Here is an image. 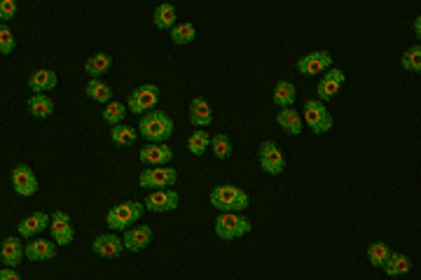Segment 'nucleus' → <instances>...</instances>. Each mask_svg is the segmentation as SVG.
<instances>
[{"label": "nucleus", "instance_id": "obj_19", "mask_svg": "<svg viewBox=\"0 0 421 280\" xmlns=\"http://www.w3.org/2000/svg\"><path fill=\"white\" fill-rule=\"evenodd\" d=\"M189 122H192L197 129L211 127L213 110H211L209 100H206L204 96H194L192 100H189Z\"/></svg>", "mask_w": 421, "mask_h": 280}, {"label": "nucleus", "instance_id": "obj_6", "mask_svg": "<svg viewBox=\"0 0 421 280\" xmlns=\"http://www.w3.org/2000/svg\"><path fill=\"white\" fill-rule=\"evenodd\" d=\"M176 180H178V173L171 166H147L138 175V184L150 189V192H155V189H171L176 184Z\"/></svg>", "mask_w": 421, "mask_h": 280}, {"label": "nucleus", "instance_id": "obj_20", "mask_svg": "<svg viewBox=\"0 0 421 280\" xmlns=\"http://www.w3.org/2000/svg\"><path fill=\"white\" fill-rule=\"evenodd\" d=\"M0 255H3L5 266L17 269V266L21 264V259L26 257V246H21V241L17 236H8L3 241V250H0Z\"/></svg>", "mask_w": 421, "mask_h": 280}, {"label": "nucleus", "instance_id": "obj_9", "mask_svg": "<svg viewBox=\"0 0 421 280\" xmlns=\"http://www.w3.org/2000/svg\"><path fill=\"white\" fill-rule=\"evenodd\" d=\"M143 204L150 213H171L181 204V196L174 189H155V192H147Z\"/></svg>", "mask_w": 421, "mask_h": 280}, {"label": "nucleus", "instance_id": "obj_7", "mask_svg": "<svg viewBox=\"0 0 421 280\" xmlns=\"http://www.w3.org/2000/svg\"><path fill=\"white\" fill-rule=\"evenodd\" d=\"M305 122L309 124V129L314 133H328L330 129H333V115L328 112L325 108V103H321L318 98H309L305 103Z\"/></svg>", "mask_w": 421, "mask_h": 280}, {"label": "nucleus", "instance_id": "obj_25", "mask_svg": "<svg viewBox=\"0 0 421 280\" xmlns=\"http://www.w3.org/2000/svg\"><path fill=\"white\" fill-rule=\"evenodd\" d=\"M85 94L94 103H103V105L112 103V87L103 80H89L85 87Z\"/></svg>", "mask_w": 421, "mask_h": 280}, {"label": "nucleus", "instance_id": "obj_14", "mask_svg": "<svg viewBox=\"0 0 421 280\" xmlns=\"http://www.w3.org/2000/svg\"><path fill=\"white\" fill-rule=\"evenodd\" d=\"M52 238H54L57 246H70L75 238V229L73 222H70V215L66 211H54L52 213V224H50Z\"/></svg>", "mask_w": 421, "mask_h": 280}, {"label": "nucleus", "instance_id": "obj_34", "mask_svg": "<svg viewBox=\"0 0 421 280\" xmlns=\"http://www.w3.org/2000/svg\"><path fill=\"white\" fill-rule=\"evenodd\" d=\"M129 108L124 103H120V100H112V103H108L103 108V119L110 124V127H117V124L124 122V117H127Z\"/></svg>", "mask_w": 421, "mask_h": 280}, {"label": "nucleus", "instance_id": "obj_28", "mask_svg": "<svg viewBox=\"0 0 421 280\" xmlns=\"http://www.w3.org/2000/svg\"><path fill=\"white\" fill-rule=\"evenodd\" d=\"M410 271H412V259L402 252H393L391 255V259L387 261V266H384V273H387L389 278L407 276Z\"/></svg>", "mask_w": 421, "mask_h": 280}, {"label": "nucleus", "instance_id": "obj_33", "mask_svg": "<svg viewBox=\"0 0 421 280\" xmlns=\"http://www.w3.org/2000/svg\"><path fill=\"white\" fill-rule=\"evenodd\" d=\"M400 63H402V68L410 70V73H421V43L412 45L410 50L402 52Z\"/></svg>", "mask_w": 421, "mask_h": 280}, {"label": "nucleus", "instance_id": "obj_5", "mask_svg": "<svg viewBox=\"0 0 421 280\" xmlns=\"http://www.w3.org/2000/svg\"><path fill=\"white\" fill-rule=\"evenodd\" d=\"M159 96H162V94H159L157 85H141L129 94L127 108H129V112H134V115L143 117V115H147V112L157 110Z\"/></svg>", "mask_w": 421, "mask_h": 280}, {"label": "nucleus", "instance_id": "obj_16", "mask_svg": "<svg viewBox=\"0 0 421 280\" xmlns=\"http://www.w3.org/2000/svg\"><path fill=\"white\" fill-rule=\"evenodd\" d=\"M92 250L99 255V257H103V259H117L122 255V250H127V248H124L122 238H117L110 231V234H101V236L94 238Z\"/></svg>", "mask_w": 421, "mask_h": 280}, {"label": "nucleus", "instance_id": "obj_31", "mask_svg": "<svg viewBox=\"0 0 421 280\" xmlns=\"http://www.w3.org/2000/svg\"><path fill=\"white\" fill-rule=\"evenodd\" d=\"M211 138L209 131L199 129V131H192V136L187 138V150L194 154V157H201L206 152V147H211Z\"/></svg>", "mask_w": 421, "mask_h": 280}, {"label": "nucleus", "instance_id": "obj_22", "mask_svg": "<svg viewBox=\"0 0 421 280\" xmlns=\"http://www.w3.org/2000/svg\"><path fill=\"white\" fill-rule=\"evenodd\" d=\"M276 124L286 131L288 136H300L302 127H305V117H300V112L295 108H283L276 112Z\"/></svg>", "mask_w": 421, "mask_h": 280}, {"label": "nucleus", "instance_id": "obj_27", "mask_svg": "<svg viewBox=\"0 0 421 280\" xmlns=\"http://www.w3.org/2000/svg\"><path fill=\"white\" fill-rule=\"evenodd\" d=\"M28 112L35 117V119H47L54 112V100H52L47 94H33L28 98Z\"/></svg>", "mask_w": 421, "mask_h": 280}, {"label": "nucleus", "instance_id": "obj_17", "mask_svg": "<svg viewBox=\"0 0 421 280\" xmlns=\"http://www.w3.org/2000/svg\"><path fill=\"white\" fill-rule=\"evenodd\" d=\"M50 224H52V215H47V213H31V215L23 217L17 224V229H19V236L23 238H35L38 234H43Z\"/></svg>", "mask_w": 421, "mask_h": 280}, {"label": "nucleus", "instance_id": "obj_1", "mask_svg": "<svg viewBox=\"0 0 421 280\" xmlns=\"http://www.w3.org/2000/svg\"><path fill=\"white\" fill-rule=\"evenodd\" d=\"M209 201L220 213H244L248 204H251L248 194L241 187H236V184H218V187H213Z\"/></svg>", "mask_w": 421, "mask_h": 280}, {"label": "nucleus", "instance_id": "obj_8", "mask_svg": "<svg viewBox=\"0 0 421 280\" xmlns=\"http://www.w3.org/2000/svg\"><path fill=\"white\" fill-rule=\"evenodd\" d=\"M258 157H260V169L267 175H281L286 171V157H283L281 147L274 140H265L258 147Z\"/></svg>", "mask_w": 421, "mask_h": 280}, {"label": "nucleus", "instance_id": "obj_15", "mask_svg": "<svg viewBox=\"0 0 421 280\" xmlns=\"http://www.w3.org/2000/svg\"><path fill=\"white\" fill-rule=\"evenodd\" d=\"M152 226L150 224H136L132 229L124 231V248L129 250V252H141V250H145L147 246L152 243Z\"/></svg>", "mask_w": 421, "mask_h": 280}, {"label": "nucleus", "instance_id": "obj_4", "mask_svg": "<svg viewBox=\"0 0 421 280\" xmlns=\"http://www.w3.org/2000/svg\"><path fill=\"white\" fill-rule=\"evenodd\" d=\"M213 229H216V236L223 238V241H234V238L251 234L253 224H251V219L244 217L241 213H220V215L216 217Z\"/></svg>", "mask_w": 421, "mask_h": 280}, {"label": "nucleus", "instance_id": "obj_23", "mask_svg": "<svg viewBox=\"0 0 421 280\" xmlns=\"http://www.w3.org/2000/svg\"><path fill=\"white\" fill-rule=\"evenodd\" d=\"M112 68V56L105 52H96L94 56H89L85 61V70L89 80H101V75H105Z\"/></svg>", "mask_w": 421, "mask_h": 280}, {"label": "nucleus", "instance_id": "obj_38", "mask_svg": "<svg viewBox=\"0 0 421 280\" xmlns=\"http://www.w3.org/2000/svg\"><path fill=\"white\" fill-rule=\"evenodd\" d=\"M0 280H23L21 273L17 269H10V266H3L0 269Z\"/></svg>", "mask_w": 421, "mask_h": 280}, {"label": "nucleus", "instance_id": "obj_13", "mask_svg": "<svg viewBox=\"0 0 421 280\" xmlns=\"http://www.w3.org/2000/svg\"><path fill=\"white\" fill-rule=\"evenodd\" d=\"M138 159L145 166H171L174 162V150L167 142H147L138 150Z\"/></svg>", "mask_w": 421, "mask_h": 280}, {"label": "nucleus", "instance_id": "obj_37", "mask_svg": "<svg viewBox=\"0 0 421 280\" xmlns=\"http://www.w3.org/2000/svg\"><path fill=\"white\" fill-rule=\"evenodd\" d=\"M14 14H17V3H14V0H3V3H0V19H3V23L14 19Z\"/></svg>", "mask_w": 421, "mask_h": 280}, {"label": "nucleus", "instance_id": "obj_10", "mask_svg": "<svg viewBox=\"0 0 421 280\" xmlns=\"http://www.w3.org/2000/svg\"><path fill=\"white\" fill-rule=\"evenodd\" d=\"M344 82H347V75H344V70L330 68L328 73H325L321 80H318L316 98L321 100V103H328L330 98H335L337 94H340V89L344 87Z\"/></svg>", "mask_w": 421, "mask_h": 280}, {"label": "nucleus", "instance_id": "obj_36", "mask_svg": "<svg viewBox=\"0 0 421 280\" xmlns=\"http://www.w3.org/2000/svg\"><path fill=\"white\" fill-rule=\"evenodd\" d=\"M14 47H17V38L12 33V28L8 23H0V54L10 56L14 52Z\"/></svg>", "mask_w": 421, "mask_h": 280}, {"label": "nucleus", "instance_id": "obj_39", "mask_svg": "<svg viewBox=\"0 0 421 280\" xmlns=\"http://www.w3.org/2000/svg\"><path fill=\"white\" fill-rule=\"evenodd\" d=\"M412 28H414V35L419 38V43H421V14L417 17V19L412 21Z\"/></svg>", "mask_w": 421, "mask_h": 280}, {"label": "nucleus", "instance_id": "obj_2", "mask_svg": "<svg viewBox=\"0 0 421 280\" xmlns=\"http://www.w3.org/2000/svg\"><path fill=\"white\" fill-rule=\"evenodd\" d=\"M138 133L143 136L147 142H167L174 136V119H171L164 110H152L141 117Z\"/></svg>", "mask_w": 421, "mask_h": 280}, {"label": "nucleus", "instance_id": "obj_35", "mask_svg": "<svg viewBox=\"0 0 421 280\" xmlns=\"http://www.w3.org/2000/svg\"><path fill=\"white\" fill-rule=\"evenodd\" d=\"M211 150L218 159H229L232 157V140L227 133H216L211 138Z\"/></svg>", "mask_w": 421, "mask_h": 280}, {"label": "nucleus", "instance_id": "obj_29", "mask_svg": "<svg viewBox=\"0 0 421 280\" xmlns=\"http://www.w3.org/2000/svg\"><path fill=\"white\" fill-rule=\"evenodd\" d=\"M138 136H141L138 129L127 127V124H117V127L110 129V140H112V145H117V147H132Z\"/></svg>", "mask_w": 421, "mask_h": 280}, {"label": "nucleus", "instance_id": "obj_24", "mask_svg": "<svg viewBox=\"0 0 421 280\" xmlns=\"http://www.w3.org/2000/svg\"><path fill=\"white\" fill-rule=\"evenodd\" d=\"M295 98H298V89H295L293 82H288V80L276 82L274 94H271V100H274L278 108H281V110L283 108H293Z\"/></svg>", "mask_w": 421, "mask_h": 280}, {"label": "nucleus", "instance_id": "obj_18", "mask_svg": "<svg viewBox=\"0 0 421 280\" xmlns=\"http://www.w3.org/2000/svg\"><path fill=\"white\" fill-rule=\"evenodd\" d=\"M57 85H59V77L54 70H50V68H38L28 75V89H31L33 94L52 91V89H57Z\"/></svg>", "mask_w": 421, "mask_h": 280}, {"label": "nucleus", "instance_id": "obj_11", "mask_svg": "<svg viewBox=\"0 0 421 280\" xmlns=\"http://www.w3.org/2000/svg\"><path fill=\"white\" fill-rule=\"evenodd\" d=\"M333 68V56L330 52L318 50V52H309L307 56H302L298 61V73L300 75H318V73H328Z\"/></svg>", "mask_w": 421, "mask_h": 280}, {"label": "nucleus", "instance_id": "obj_12", "mask_svg": "<svg viewBox=\"0 0 421 280\" xmlns=\"http://www.w3.org/2000/svg\"><path fill=\"white\" fill-rule=\"evenodd\" d=\"M12 187L19 196H33L38 192V177L28 164H17L12 169Z\"/></svg>", "mask_w": 421, "mask_h": 280}, {"label": "nucleus", "instance_id": "obj_26", "mask_svg": "<svg viewBox=\"0 0 421 280\" xmlns=\"http://www.w3.org/2000/svg\"><path fill=\"white\" fill-rule=\"evenodd\" d=\"M176 19H178L176 8H174V5H169V3L157 5L155 14H152V21H155V26L159 28V31H174V26L178 23Z\"/></svg>", "mask_w": 421, "mask_h": 280}, {"label": "nucleus", "instance_id": "obj_30", "mask_svg": "<svg viewBox=\"0 0 421 280\" xmlns=\"http://www.w3.org/2000/svg\"><path fill=\"white\" fill-rule=\"evenodd\" d=\"M391 248L387 246L384 241H375L370 243V248H367V261H370L375 269H384L387 266V261L391 259Z\"/></svg>", "mask_w": 421, "mask_h": 280}, {"label": "nucleus", "instance_id": "obj_3", "mask_svg": "<svg viewBox=\"0 0 421 280\" xmlns=\"http://www.w3.org/2000/svg\"><path fill=\"white\" fill-rule=\"evenodd\" d=\"M145 204L141 201H122V204L112 206L108 213H105V226L110 231H127L132 229L134 222H138L143 217Z\"/></svg>", "mask_w": 421, "mask_h": 280}, {"label": "nucleus", "instance_id": "obj_32", "mask_svg": "<svg viewBox=\"0 0 421 280\" xmlns=\"http://www.w3.org/2000/svg\"><path fill=\"white\" fill-rule=\"evenodd\" d=\"M194 38H197V28H194V23H189V21H178L174 26V31H171V40H174L176 45H189Z\"/></svg>", "mask_w": 421, "mask_h": 280}, {"label": "nucleus", "instance_id": "obj_21", "mask_svg": "<svg viewBox=\"0 0 421 280\" xmlns=\"http://www.w3.org/2000/svg\"><path fill=\"white\" fill-rule=\"evenodd\" d=\"M26 257L31 261H45L57 257V243L45 241V238H33L31 243H26Z\"/></svg>", "mask_w": 421, "mask_h": 280}]
</instances>
